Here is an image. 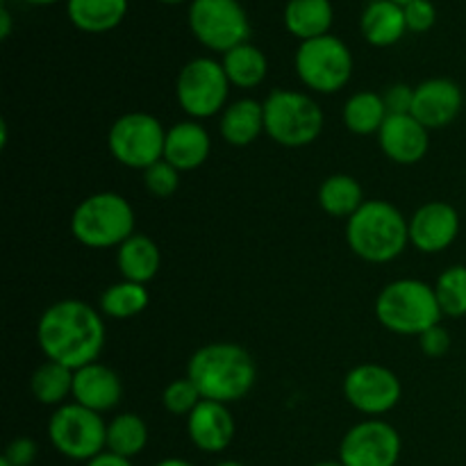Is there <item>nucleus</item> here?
<instances>
[{"label": "nucleus", "instance_id": "obj_1", "mask_svg": "<svg viewBox=\"0 0 466 466\" xmlns=\"http://www.w3.org/2000/svg\"><path fill=\"white\" fill-rule=\"evenodd\" d=\"M36 341L46 360L77 371L86 364L98 362L103 353V319L85 300H59L41 314Z\"/></svg>", "mask_w": 466, "mask_h": 466}, {"label": "nucleus", "instance_id": "obj_2", "mask_svg": "<svg viewBox=\"0 0 466 466\" xmlns=\"http://www.w3.org/2000/svg\"><path fill=\"white\" fill-rule=\"evenodd\" d=\"M187 378L198 387L205 400L228 405L241 400L253 390L258 369L246 349L230 341H214L191 355Z\"/></svg>", "mask_w": 466, "mask_h": 466}, {"label": "nucleus", "instance_id": "obj_3", "mask_svg": "<svg viewBox=\"0 0 466 466\" xmlns=\"http://www.w3.org/2000/svg\"><path fill=\"white\" fill-rule=\"evenodd\" d=\"M346 241L364 262L387 264L403 255L410 244V226L387 200H367L346 221Z\"/></svg>", "mask_w": 466, "mask_h": 466}, {"label": "nucleus", "instance_id": "obj_4", "mask_svg": "<svg viewBox=\"0 0 466 466\" xmlns=\"http://www.w3.org/2000/svg\"><path fill=\"white\" fill-rule=\"evenodd\" d=\"M441 317L435 287L412 278L390 282L376 299V319L396 335L421 337L428 328L440 326Z\"/></svg>", "mask_w": 466, "mask_h": 466}, {"label": "nucleus", "instance_id": "obj_5", "mask_svg": "<svg viewBox=\"0 0 466 466\" xmlns=\"http://www.w3.org/2000/svg\"><path fill=\"white\" fill-rule=\"evenodd\" d=\"M71 232L86 248H118L135 235V209L114 191L91 194L73 212Z\"/></svg>", "mask_w": 466, "mask_h": 466}, {"label": "nucleus", "instance_id": "obj_6", "mask_svg": "<svg viewBox=\"0 0 466 466\" xmlns=\"http://www.w3.org/2000/svg\"><path fill=\"white\" fill-rule=\"evenodd\" d=\"M323 130V112L317 100L291 89H276L264 100V132L285 148H305Z\"/></svg>", "mask_w": 466, "mask_h": 466}, {"label": "nucleus", "instance_id": "obj_7", "mask_svg": "<svg viewBox=\"0 0 466 466\" xmlns=\"http://www.w3.org/2000/svg\"><path fill=\"white\" fill-rule=\"evenodd\" d=\"M294 66L308 89L317 94H337L353 76V55L339 36L323 35L300 41Z\"/></svg>", "mask_w": 466, "mask_h": 466}, {"label": "nucleus", "instance_id": "obj_8", "mask_svg": "<svg viewBox=\"0 0 466 466\" xmlns=\"http://www.w3.org/2000/svg\"><path fill=\"white\" fill-rule=\"evenodd\" d=\"M48 440L64 458L89 462L107 451V423L85 405L66 403L50 417Z\"/></svg>", "mask_w": 466, "mask_h": 466}, {"label": "nucleus", "instance_id": "obj_9", "mask_svg": "<svg viewBox=\"0 0 466 466\" xmlns=\"http://www.w3.org/2000/svg\"><path fill=\"white\" fill-rule=\"evenodd\" d=\"M189 30L205 48L223 53L246 44L250 21L239 0H191Z\"/></svg>", "mask_w": 466, "mask_h": 466}, {"label": "nucleus", "instance_id": "obj_10", "mask_svg": "<svg viewBox=\"0 0 466 466\" xmlns=\"http://www.w3.org/2000/svg\"><path fill=\"white\" fill-rule=\"evenodd\" d=\"M167 130L153 114L130 112L123 114L109 127L107 146L118 164L127 168L146 171L164 159Z\"/></svg>", "mask_w": 466, "mask_h": 466}, {"label": "nucleus", "instance_id": "obj_11", "mask_svg": "<svg viewBox=\"0 0 466 466\" xmlns=\"http://www.w3.org/2000/svg\"><path fill=\"white\" fill-rule=\"evenodd\" d=\"M230 80L221 62L196 57L182 66L176 80V98L191 118H209L228 107Z\"/></svg>", "mask_w": 466, "mask_h": 466}, {"label": "nucleus", "instance_id": "obj_12", "mask_svg": "<svg viewBox=\"0 0 466 466\" xmlns=\"http://www.w3.org/2000/svg\"><path fill=\"white\" fill-rule=\"evenodd\" d=\"M400 435L380 419L358 423L339 444V462L344 466H396L400 458Z\"/></svg>", "mask_w": 466, "mask_h": 466}, {"label": "nucleus", "instance_id": "obj_13", "mask_svg": "<svg viewBox=\"0 0 466 466\" xmlns=\"http://www.w3.org/2000/svg\"><path fill=\"white\" fill-rule=\"evenodd\" d=\"M344 396L358 412L380 417L399 405L403 387L391 369L380 364H358L346 373Z\"/></svg>", "mask_w": 466, "mask_h": 466}, {"label": "nucleus", "instance_id": "obj_14", "mask_svg": "<svg viewBox=\"0 0 466 466\" xmlns=\"http://www.w3.org/2000/svg\"><path fill=\"white\" fill-rule=\"evenodd\" d=\"M464 105L462 89L449 77H431L414 86L412 116L428 130H441L460 116Z\"/></svg>", "mask_w": 466, "mask_h": 466}, {"label": "nucleus", "instance_id": "obj_15", "mask_svg": "<svg viewBox=\"0 0 466 466\" xmlns=\"http://www.w3.org/2000/svg\"><path fill=\"white\" fill-rule=\"evenodd\" d=\"M410 226V244L421 253H441L449 248L460 235V214L455 212L453 205L444 200H432V203L421 205Z\"/></svg>", "mask_w": 466, "mask_h": 466}, {"label": "nucleus", "instance_id": "obj_16", "mask_svg": "<svg viewBox=\"0 0 466 466\" xmlns=\"http://www.w3.org/2000/svg\"><path fill=\"white\" fill-rule=\"evenodd\" d=\"M428 132L412 114H390L378 132V144L391 162L410 167L426 157L431 146Z\"/></svg>", "mask_w": 466, "mask_h": 466}, {"label": "nucleus", "instance_id": "obj_17", "mask_svg": "<svg viewBox=\"0 0 466 466\" xmlns=\"http://www.w3.org/2000/svg\"><path fill=\"white\" fill-rule=\"evenodd\" d=\"M187 432L191 444L203 453H221L235 440V419L228 405L217 400H200L198 408L187 417Z\"/></svg>", "mask_w": 466, "mask_h": 466}, {"label": "nucleus", "instance_id": "obj_18", "mask_svg": "<svg viewBox=\"0 0 466 466\" xmlns=\"http://www.w3.org/2000/svg\"><path fill=\"white\" fill-rule=\"evenodd\" d=\"M123 385L116 371L100 362H91L77 369L73 378V403H80L94 412L103 414L121 403Z\"/></svg>", "mask_w": 466, "mask_h": 466}, {"label": "nucleus", "instance_id": "obj_19", "mask_svg": "<svg viewBox=\"0 0 466 466\" xmlns=\"http://www.w3.org/2000/svg\"><path fill=\"white\" fill-rule=\"evenodd\" d=\"M212 150V139L198 121H180L167 130L164 159L180 173L203 167Z\"/></svg>", "mask_w": 466, "mask_h": 466}, {"label": "nucleus", "instance_id": "obj_20", "mask_svg": "<svg viewBox=\"0 0 466 466\" xmlns=\"http://www.w3.org/2000/svg\"><path fill=\"white\" fill-rule=\"evenodd\" d=\"M360 30L364 39L378 48H387L403 39L408 32L403 5L394 0H369L360 16Z\"/></svg>", "mask_w": 466, "mask_h": 466}, {"label": "nucleus", "instance_id": "obj_21", "mask_svg": "<svg viewBox=\"0 0 466 466\" xmlns=\"http://www.w3.org/2000/svg\"><path fill=\"white\" fill-rule=\"evenodd\" d=\"M282 21L289 35L308 41L317 36L330 35L335 9L330 0H287Z\"/></svg>", "mask_w": 466, "mask_h": 466}, {"label": "nucleus", "instance_id": "obj_22", "mask_svg": "<svg viewBox=\"0 0 466 466\" xmlns=\"http://www.w3.org/2000/svg\"><path fill=\"white\" fill-rule=\"evenodd\" d=\"M116 267L118 271H121L123 280L148 285V282L157 276L159 267H162L159 246L155 244L150 237L137 235L135 232L130 239H126L118 246Z\"/></svg>", "mask_w": 466, "mask_h": 466}, {"label": "nucleus", "instance_id": "obj_23", "mask_svg": "<svg viewBox=\"0 0 466 466\" xmlns=\"http://www.w3.org/2000/svg\"><path fill=\"white\" fill-rule=\"evenodd\" d=\"M221 137L230 146L244 148L264 132V103L253 98H239L221 112Z\"/></svg>", "mask_w": 466, "mask_h": 466}, {"label": "nucleus", "instance_id": "obj_24", "mask_svg": "<svg viewBox=\"0 0 466 466\" xmlns=\"http://www.w3.org/2000/svg\"><path fill=\"white\" fill-rule=\"evenodd\" d=\"M66 14L77 30L103 35L121 25L127 14V0H66Z\"/></svg>", "mask_w": 466, "mask_h": 466}, {"label": "nucleus", "instance_id": "obj_25", "mask_svg": "<svg viewBox=\"0 0 466 466\" xmlns=\"http://www.w3.org/2000/svg\"><path fill=\"white\" fill-rule=\"evenodd\" d=\"M364 203L367 200H364L362 185L353 176H346V173L326 177L319 187V205H321L323 212L335 218L349 221Z\"/></svg>", "mask_w": 466, "mask_h": 466}, {"label": "nucleus", "instance_id": "obj_26", "mask_svg": "<svg viewBox=\"0 0 466 466\" xmlns=\"http://www.w3.org/2000/svg\"><path fill=\"white\" fill-rule=\"evenodd\" d=\"M223 68H226V76L230 80V85L239 86V89H253V86L262 85L264 77H267L268 62L267 55L253 44H241L237 48L228 50L221 59Z\"/></svg>", "mask_w": 466, "mask_h": 466}, {"label": "nucleus", "instance_id": "obj_27", "mask_svg": "<svg viewBox=\"0 0 466 466\" xmlns=\"http://www.w3.org/2000/svg\"><path fill=\"white\" fill-rule=\"evenodd\" d=\"M73 378H76L73 369L46 360L30 378L32 396L44 405L62 408V405H66L68 396H73Z\"/></svg>", "mask_w": 466, "mask_h": 466}, {"label": "nucleus", "instance_id": "obj_28", "mask_svg": "<svg viewBox=\"0 0 466 466\" xmlns=\"http://www.w3.org/2000/svg\"><path fill=\"white\" fill-rule=\"evenodd\" d=\"M387 116L385 98L376 91H358L346 100L344 123L355 135H378Z\"/></svg>", "mask_w": 466, "mask_h": 466}, {"label": "nucleus", "instance_id": "obj_29", "mask_svg": "<svg viewBox=\"0 0 466 466\" xmlns=\"http://www.w3.org/2000/svg\"><path fill=\"white\" fill-rule=\"evenodd\" d=\"M148 444V426L135 412H123L107 423V451L132 460Z\"/></svg>", "mask_w": 466, "mask_h": 466}, {"label": "nucleus", "instance_id": "obj_30", "mask_svg": "<svg viewBox=\"0 0 466 466\" xmlns=\"http://www.w3.org/2000/svg\"><path fill=\"white\" fill-rule=\"evenodd\" d=\"M148 289L139 282L121 280L100 296V312L112 319H132L148 308Z\"/></svg>", "mask_w": 466, "mask_h": 466}, {"label": "nucleus", "instance_id": "obj_31", "mask_svg": "<svg viewBox=\"0 0 466 466\" xmlns=\"http://www.w3.org/2000/svg\"><path fill=\"white\" fill-rule=\"evenodd\" d=\"M435 294L444 317L460 319L466 314V267L455 264L441 271L435 282Z\"/></svg>", "mask_w": 466, "mask_h": 466}, {"label": "nucleus", "instance_id": "obj_32", "mask_svg": "<svg viewBox=\"0 0 466 466\" xmlns=\"http://www.w3.org/2000/svg\"><path fill=\"white\" fill-rule=\"evenodd\" d=\"M203 400L198 387L189 380V378H177L171 380L162 391V405L167 412L176 414V417H189L198 403Z\"/></svg>", "mask_w": 466, "mask_h": 466}, {"label": "nucleus", "instance_id": "obj_33", "mask_svg": "<svg viewBox=\"0 0 466 466\" xmlns=\"http://www.w3.org/2000/svg\"><path fill=\"white\" fill-rule=\"evenodd\" d=\"M144 187L155 198H171L180 187V171L167 159H159L144 171Z\"/></svg>", "mask_w": 466, "mask_h": 466}, {"label": "nucleus", "instance_id": "obj_34", "mask_svg": "<svg viewBox=\"0 0 466 466\" xmlns=\"http://www.w3.org/2000/svg\"><path fill=\"white\" fill-rule=\"evenodd\" d=\"M408 32H428L437 23V7L432 0H412L403 5Z\"/></svg>", "mask_w": 466, "mask_h": 466}, {"label": "nucleus", "instance_id": "obj_35", "mask_svg": "<svg viewBox=\"0 0 466 466\" xmlns=\"http://www.w3.org/2000/svg\"><path fill=\"white\" fill-rule=\"evenodd\" d=\"M419 344H421V350L428 358H441V355L449 353L451 335L444 326H432L419 337Z\"/></svg>", "mask_w": 466, "mask_h": 466}, {"label": "nucleus", "instance_id": "obj_36", "mask_svg": "<svg viewBox=\"0 0 466 466\" xmlns=\"http://www.w3.org/2000/svg\"><path fill=\"white\" fill-rule=\"evenodd\" d=\"M385 98L387 114H410L414 103V86L410 85H391L390 89L382 94Z\"/></svg>", "mask_w": 466, "mask_h": 466}, {"label": "nucleus", "instance_id": "obj_37", "mask_svg": "<svg viewBox=\"0 0 466 466\" xmlns=\"http://www.w3.org/2000/svg\"><path fill=\"white\" fill-rule=\"evenodd\" d=\"M36 455H39V446H36V441L30 440V437H18V440H14L12 444L7 446L3 458L9 460V464L12 466H32V462L36 460Z\"/></svg>", "mask_w": 466, "mask_h": 466}, {"label": "nucleus", "instance_id": "obj_38", "mask_svg": "<svg viewBox=\"0 0 466 466\" xmlns=\"http://www.w3.org/2000/svg\"><path fill=\"white\" fill-rule=\"evenodd\" d=\"M86 466H132V462L130 460L121 458V455H114L109 453V451H105V453H100L98 458L89 460Z\"/></svg>", "mask_w": 466, "mask_h": 466}, {"label": "nucleus", "instance_id": "obj_39", "mask_svg": "<svg viewBox=\"0 0 466 466\" xmlns=\"http://www.w3.org/2000/svg\"><path fill=\"white\" fill-rule=\"evenodd\" d=\"M12 35V14L7 7H0V39H7Z\"/></svg>", "mask_w": 466, "mask_h": 466}, {"label": "nucleus", "instance_id": "obj_40", "mask_svg": "<svg viewBox=\"0 0 466 466\" xmlns=\"http://www.w3.org/2000/svg\"><path fill=\"white\" fill-rule=\"evenodd\" d=\"M155 466H196V464L187 462V460H180V458H168V460H162V462H157Z\"/></svg>", "mask_w": 466, "mask_h": 466}, {"label": "nucleus", "instance_id": "obj_41", "mask_svg": "<svg viewBox=\"0 0 466 466\" xmlns=\"http://www.w3.org/2000/svg\"><path fill=\"white\" fill-rule=\"evenodd\" d=\"M25 3H30V5H53V3H57V0H25Z\"/></svg>", "mask_w": 466, "mask_h": 466}, {"label": "nucleus", "instance_id": "obj_42", "mask_svg": "<svg viewBox=\"0 0 466 466\" xmlns=\"http://www.w3.org/2000/svg\"><path fill=\"white\" fill-rule=\"evenodd\" d=\"M217 466H246V464H241V462H235V460H226V462H218Z\"/></svg>", "mask_w": 466, "mask_h": 466}, {"label": "nucleus", "instance_id": "obj_43", "mask_svg": "<svg viewBox=\"0 0 466 466\" xmlns=\"http://www.w3.org/2000/svg\"><path fill=\"white\" fill-rule=\"evenodd\" d=\"M312 466H344L339 462V460H337V462H317V464H312Z\"/></svg>", "mask_w": 466, "mask_h": 466}, {"label": "nucleus", "instance_id": "obj_44", "mask_svg": "<svg viewBox=\"0 0 466 466\" xmlns=\"http://www.w3.org/2000/svg\"><path fill=\"white\" fill-rule=\"evenodd\" d=\"M159 3H167V5H177V3H185V0H159Z\"/></svg>", "mask_w": 466, "mask_h": 466}, {"label": "nucleus", "instance_id": "obj_45", "mask_svg": "<svg viewBox=\"0 0 466 466\" xmlns=\"http://www.w3.org/2000/svg\"><path fill=\"white\" fill-rule=\"evenodd\" d=\"M0 466H12V464H9V460H5V458H0Z\"/></svg>", "mask_w": 466, "mask_h": 466}, {"label": "nucleus", "instance_id": "obj_46", "mask_svg": "<svg viewBox=\"0 0 466 466\" xmlns=\"http://www.w3.org/2000/svg\"><path fill=\"white\" fill-rule=\"evenodd\" d=\"M394 3H399V5H408V3H412V0H394Z\"/></svg>", "mask_w": 466, "mask_h": 466}, {"label": "nucleus", "instance_id": "obj_47", "mask_svg": "<svg viewBox=\"0 0 466 466\" xmlns=\"http://www.w3.org/2000/svg\"><path fill=\"white\" fill-rule=\"evenodd\" d=\"M464 378H466V373H464Z\"/></svg>", "mask_w": 466, "mask_h": 466}, {"label": "nucleus", "instance_id": "obj_48", "mask_svg": "<svg viewBox=\"0 0 466 466\" xmlns=\"http://www.w3.org/2000/svg\"><path fill=\"white\" fill-rule=\"evenodd\" d=\"M3 3H5V0H3Z\"/></svg>", "mask_w": 466, "mask_h": 466}]
</instances>
